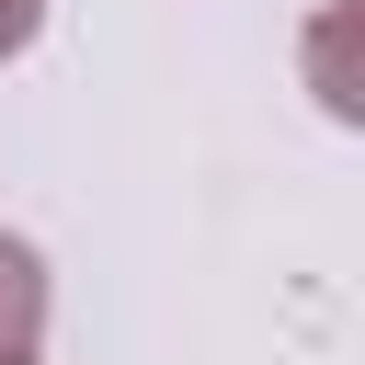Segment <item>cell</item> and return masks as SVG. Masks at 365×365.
I'll return each mask as SVG.
<instances>
[{"instance_id":"6da1fadb","label":"cell","mask_w":365,"mask_h":365,"mask_svg":"<svg viewBox=\"0 0 365 365\" xmlns=\"http://www.w3.org/2000/svg\"><path fill=\"white\" fill-rule=\"evenodd\" d=\"M34 342H46V251L0 228V365H34Z\"/></svg>"},{"instance_id":"7a4b0ae2","label":"cell","mask_w":365,"mask_h":365,"mask_svg":"<svg viewBox=\"0 0 365 365\" xmlns=\"http://www.w3.org/2000/svg\"><path fill=\"white\" fill-rule=\"evenodd\" d=\"M34 34H46V0H0V68H11Z\"/></svg>"}]
</instances>
